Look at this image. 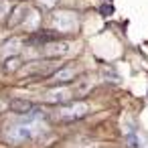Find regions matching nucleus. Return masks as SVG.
<instances>
[{"label":"nucleus","mask_w":148,"mask_h":148,"mask_svg":"<svg viewBox=\"0 0 148 148\" xmlns=\"http://www.w3.org/2000/svg\"><path fill=\"white\" fill-rule=\"evenodd\" d=\"M43 130H45L43 116H41V112H35V114H31L27 120H23V122L10 126L8 132H6V140L12 142V144H21V142H25V140H31V138L39 136Z\"/></svg>","instance_id":"f257e3e1"},{"label":"nucleus","mask_w":148,"mask_h":148,"mask_svg":"<svg viewBox=\"0 0 148 148\" xmlns=\"http://www.w3.org/2000/svg\"><path fill=\"white\" fill-rule=\"evenodd\" d=\"M51 25H53V29H57V31L73 33V31H77V16H75V12H71V10H61V12H55V14H53Z\"/></svg>","instance_id":"f03ea898"},{"label":"nucleus","mask_w":148,"mask_h":148,"mask_svg":"<svg viewBox=\"0 0 148 148\" xmlns=\"http://www.w3.org/2000/svg\"><path fill=\"white\" fill-rule=\"evenodd\" d=\"M87 112H89V106H87L85 101H75V103H71V106H63V108L57 110L55 114H57L59 120H63V122H71V120H79V118H83Z\"/></svg>","instance_id":"7ed1b4c3"},{"label":"nucleus","mask_w":148,"mask_h":148,"mask_svg":"<svg viewBox=\"0 0 148 148\" xmlns=\"http://www.w3.org/2000/svg\"><path fill=\"white\" fill-rule=\"evenodd\" d=\"M69 51V43H63V41H59V43H45L43 47H41V51H39V55H43V57H61V55H65Z\"/></svg>","instance_id":"20e7f679"},{"label":"nucleus","mask_w":148,"mask_h":148,"mask_svg":"<svg viewBox=\"0 0 148 148\" xmlns=\"http://www.w3.org/2000/svg\"><path fill=\"white\" fill-rule=\"evenodd\" d=\"M71 97V91L67 87H57V89H51L45 93V99L51 101V103H59V101H67Z\"/></svg>","instance_id":"39448f33"},{"label":"nucleus","mask_w":148,"mask_h":148,"mask_svg":"<svg viewBox=\"0 0 148 148\" xmlns=\"http://www.w3.org/2000/svg\"><path fill=\"white\" fill-rule=\"evenodd\" d=\"M25 27H27V29H31V31H35V29L39 27V14H37V10H35V8H31V10L27 12Z\"/></svg>","instance_id":"423d86ee"},{"label":"nucleus","mask_w":148,"mask_h":148,"mask_svg":"<svg viewBox=\"0 0 148 148\" xmlns=\"http://www.w3.org/2000/svg\"><path fill=\"white\" fill-rule=\"evenodd\" d=\"M12 110H14L16 114H27V112H31V110H33V106H31V101L16 99V101H12Z\"/></svg>","instance_id":"0eeeda50"},{"label":"nucleus","mask_w":148,"mask_h":148,"mask_svg":"<svg viewBox=\"0 0 148 148\" xmlns=\"http://www.w3.org/2000/svg\"><path fill=\"white\" fill-rule=\"evenodd\" d=\"M73 75H75V69H63V71H57L55 75H53V79L55 81H69V79H73Z\"/></svg>","instance_id":"6e6552de"},{"label":"nucleus","mask_w":148,"mask_h":148,"mask_svg":"<svg viewBox=\"0 0 148 148\" xmlns=\"http://www.w3.org/2000/svg\"><path fill=\"white\" fill-rule=\"evenodd\" d=\"M18 47H21L18 41H10V43H6V45L2 47V53H4V55H12V53L18 51Z\"/></svg>","instance_id":"1a4fd4ad"},{"label":"nucleus","mask_w":148,"mask_h":148,"mask_svg":"<svg viewBox=\"0 0 148 148\" xmlns=\"http://www.w3.org/2000/svg\"><path fill=\"white\" fill-rule=\"evenodd\" d=\"M37 2H39V6H43V8H53L59 0H37Z\"/></svg>","instance_id":"9d476101"},{"label":"nucleus","mask_w":148,"mask_h":148,"mask_svg":"<svg viewBox=\"0 0 148 148\" xmlns=\"http://www.w3.org/2000/svg\"><path fill=\"white\" fill-rule=\"evenodd\" d=\"M6 10H8V2L6 0H0V18L6 14Z\"/></svg>","instance_id":"9b49d317"},{"label":"nucleus","mask_w":148,"mask_h":148,"mask_svg":"<svg viewBox=\"0 0 148 148\" xmlns=\"http://www.w3.org/2000/svg\"><path fill=\"white\" fill-rule=\"evenodd\" d=\"M16 67H18V61H16V59H14V61L10 59V61H8V71H12V69H16Z\"/></svg>","instance_id":"f8f14e48"},{"label":"nucleus","mask_w":148,"mask_h":148,"mask_svg":"<svg viewBox=\"0 0 148 148\" xmlns=\"http://www.w3.org/2000/svg\"><path fill=\"white\" fill-rule=\"evenodd\" d=\"M4 108H6V103H4V101H2V99H0V112H2V110H4Z\"/></svg>","instance_id":"ddd939ff"},{"label":"nucleus","mask_w":148,"mask_h":148,"mask_svg":"<svg viewBox=\"0 0 148 148\" xmlns=\"http://www.w3.org/2000/svg\"><path fill=\"white\" fill-rule=\"evenodd\" d=\"M140 148H148V142H142V144H140Z\"/></svg>","instance_id":"4468645a"}]
</instances>
